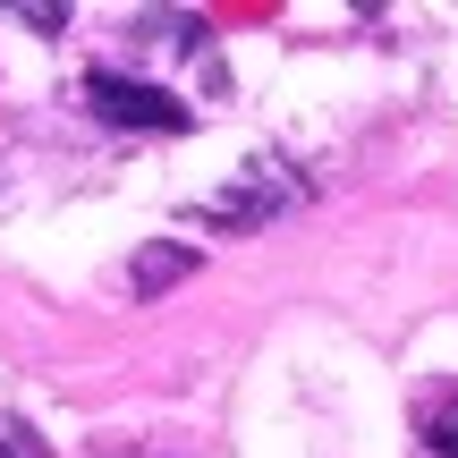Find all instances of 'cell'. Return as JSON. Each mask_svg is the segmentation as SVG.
Listing matches in <instances>:
<instances>
[{"label":"cell","instance_id":"1","mask_svg":"<svg viewBox=\"0 0 458 458\" xmlns=\"http://www.w3.org/2000/svg\"><path fill=\"white\" fill-rule=\"evenodd\" d=\"M85 102H94L111 128H187V102H170L162 85H128V77H111V68L85 77Z\"/></svg>","mask_w":458,"mask_h":458},{"label":"cell","instance_id":"3","mask_svg":"<svg viewBox=\"0 0 458 458\" xmlns=\"http://www.w3.org/2000/svg\"><path fill=\"white\" fill-rule=\"evenodd\" d=\"M0 458H51L43 442H34L26 425H9V416H0Z\"/></svg>","mask_w":458,"mask_h":458},{"label":"cell","instance_id":"2","mask_svg":"<svg viewBox=\"0 0 458 458\" xmlns=\"http://www.w3.org/2000/svg\"><path fill=\"white\" fill-rule=\"evenodd\" d=\"M416 433H425V450H433V458H458V391H450V399H433V408L416 416Z\"/></svg>","mask_w":458,"mask_h":458}]
</instances>
